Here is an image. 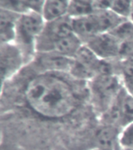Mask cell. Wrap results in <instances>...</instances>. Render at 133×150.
<instances>
[{
    "mask_svg": "<svg viewBox=\"0 0 133 150\" xmlns=\"http://www.w3.org/2000/svg\"><path fill=\"white\" fill-rule=\"evenodd\" d=\"M69 1L68 0H48L44 1L41 15L44 21L52 22L68 16Z\"/></svg>",
    "mask_w": 133,
    "mask_h": 150,
    "instance_id": "8fae6325",
    "label": "cell"
},
{
    "mask_svg": "<svg viewBox=\"0 0 133 150\" xmlns=\"http://www.w3.org/2000/svg\"><path fill=\"white\" fill-rule=\"evenodd\" d=\"M45 26L41 13L30 11L20 14L16 24L14 43L22 52L26 63L34 59L37 40Z\"/></svg>",
    "mask_w": 133,
    "mask_h": 150,
    "instance_id": "7a4b0ae2",
    "label": "cell"
},
{
    "mask_svg": "<svg viewBox=\"0 0 133 150\" xmlns=\"http://www.w3.org/2000/svg\"><path fill=\"white\" fill-rule=\"evenodd\" d=\"M73 33L72 19L69 16L52 22H45L44 30L37 40V53L52 52L56 42Z\"/></svg>",
    "mask_w": 133,
    "mask_h": 150,
    "instance_id": "277c9868",
    "label": "cell"
},
{
    "mask_svg": "<svg viewBox=\"0 0 133 150\" xmlns=\"http://www.w3.org/2000/svg\"><path fill=\"white\" fill-rule=\"evenodd\" d=\"M24 95L34 112L50 120L66 117L79 103L72 85L60 74L40 73L28 82Z\"/></svg>",
    "mask_w": 133,
    "mask_h": 150,
    "instance_id": "6da1fadb",
    "label": "cell"
},
{
    "mask_svg": "<svg viewBox=\"0 0 133 150\" xmlns=\"http://www.w3.org/2000/svg\"><path fill=\"white\" fill-rule=\"evenodd\" d=\"M125 150H133V149H125Z\"/></svg>",
    "mask_w": 133,
    "mask_h": 150,
    "instance_id": "44dd1931",
    "label": "cell"
},
{
    "mask_svg": "<svg viewBox=\"0 0 133 150\" xmlns=\"http://www.w3.org/2000/svg\"><path fill=\"white\" fill-rule=\"evenodd\" d=\"M93 103L104 112L114 103L124 88L118 74L100 75L89 81Z\"/></svg>",
    "mask_w": 133,
    "mask_h": 150,
    "instance_id": "3957f363",
    "label": "cell"
},
{
    "mask_svg": "<svg viewBox=\"0 0 133 150\" xmlns=\"http://www.w3.org/2000/svg\"><path fill=\"white\" fill-rule=\"evenodd\" d=\"M34 59L37 61V66L41 69V73L60 74H69L73 63L72 58L64 56L55 52L37 53Z\"/></svg>",
    "mask_w": 133,
    "mask_h": 150,
    "instance_id": "52a82bcc",
    "label": "cell"
},
{
    "mask_svg": "<svg viewBox=\"0 0 133 150\" xmlns=\"http://www.w3.org/2000/svg\"><path fill=\"white\" fill-rule=\"evenodd\" d=\"M95 12L93 1H70L68 9V16L71 19L89 16Z\"/></svg>",
    "mask_w": 133,
    "mask_h": 150,
    "instance_id": "5bb4252c",
    "label": "cell"
},
{
    "mask_svg": "<svg viewBox=\"0 0 133 150\" xmlns=\"http://www.w3.org/2000/svg\"><path fill=\"white\" fill-rule=\"evenodd\" d=\"M110 33L119 42H122L133 36V23L128 19H125Z\"/></svg>",
    "mask_w": 133,
    "mask_h": 150,
    "instance_id": "9a60e30c",
    "label": "cell"
},
{
    "mask_svg": "<svg viewBox=\"0 0 133 150\" xmlns=\"http://www.w3.org/2000/svg\"><path fill=\"white\" fill-rule=\"evenodd\" d=\"M133 58V36L121 42L118 60Z\"/></svg>",
    "mask_w": 133,
    "mask_h": 150,
    "instance_id": "ac0fdd59",
    "label": "cell"
},
{
    "mask_svg": "<svg viewBox=\"0 0 133 150\" xmlns=\"http://www.w3.org/2000/svg\"><path fill=\"white\" fill-rule=\"evenodd\" d=\"M72 23L73 32L84 44L96 35L101 34L93 13L83 17L72 19Z\"/></svg>",
    "mask_w": 133,
    "mask_h": 150,
    "instance_id": "9c48e42d",
    "label": "cell"
},
{
    "mask_svg": "<svg viewBox=\"0 0 133 150\" xmlns=\"http://www.w3.org/2000/svg\"><path fill=\"white\" fill-rule=\"evenodd\" d=\"M85 45L100 59L118 60L121 42L110 32L96 35Z\"/></svg>",
    "mask_w": 133,
    "mask_h": 150,
    "instance_id": "5b68a950",
    "label": "cell"
},
{
    "mask_svg": "<svg viewBox=\"0 0 133 150\" xmlns=\"http://www.w3.org/2000/svg\"><path fill=\"white\" fill-rule=\"evenodd\" d=\"M119 146L121 150L133 149V122L121 128L119 136Z\"/></svg>",
    "mask_w": 133,
    "mask_h": 150,
    "instance_id": "2e32d148",
    "label": "cell"
},
{
    "mask_svg": "<svg viewBox=\"0 0 133 150\" xmlns=\"http://www.w3.org/2000/svg\"><path fill=\"white\" fill-rule=\"evenodd\" d=\"M22 52L14 42L1 44V76L2 84L26 64Z\"/></svg>",
    "mask_w": 133,
    "mask_h": 150,
    "instance_id": "8992f818",
    "label": "cell"
},
{
    "mask_svg": "<svg viewBox=\"0 0 133 150\" xmlns=\"http://www.w3.org/2000/svg\"><path fill=\"white\" fill-rule=\"evenodd\" d=\"M121 128L111 124H101L95 134L96 147L106 150H121L119 136Z\"/></svg>",
    "mask_w": 133,
    "mask_h": 150,
    "instance_id": "ba28073f",
    "label": "cell"
},
{
    "mask_svg": "<svg viewBox=\"0 0 133 150\" xmlns=\"http://www.w3.org/2000/svg\"><path fill=\"white\" fill-rule=\"evenodd\" d=\"M83 45V42L73 33L56 42L52 52L73 59Z\"/></svg>",
    "mask_w": 133,
    "mask_h": 150,
    "instance_id": "4fadbf2b",
    "label": "cell"
},
{
    "mask_svg": "<svg viewBox=\"0 0 133 150\" xmlns=\"http://www.w3.org/2000/svg\"><path fill=\"white\" fill-rule=\"evenodd\" d=\"M132 1H111L110 10L123 19H128L130 16Z\"/></svg>",
    "mask_w": 133,
    "mask_h": 150,
    "instance_id": "e0dca14e",
    "label": "cell"
},
{
    "mask_svg": "<svg viewBox=\"0 0 133 150\" xmlns=\"http://www.w3.org/2000/svg\"><path fill=\"white\" fill-rule=\"evenodd\" d=\"M0 38L1 44L14 42L16 24L20 14L8 9H0Z\"/></svg>",
    "mask_w": 133,
    "mask_h": 150,
    "instance_id": "30bf717a",
    "label": "cell"
},
{
    "mask_svg": "<svg viewBox=\"0 0 133 150\" xmlns=\"http://www.w3.org/2000/svg\"><path fill=\"white\" fill-rule=\"evenodd\" d=\"M116 103L122 128L131 122H133V96L123 88L116 98Z\"/></svg>",
    "mask_w": 133,
    "mask_h": 150,
    "instance_id": "7c38bea8",
    "label": "cell"
},
{
    "mask_svg": "<svg viewBox=\"0 0 133 150\" xmlns=\"http://www.w3.org/2000/svg\"><path fill=\"white\" fill-rule=\"evenodd\" d=\"M92 150H106V149H98V148H94Z\"/></svg>",
    "mask_w": 133,
    "mask_h": 150,
    "instance_id": "ffe728a7",
    "label": "cell"
},
{
    "mask_svg": "<svg viewBox=\"0 0 133 150\" xmlns=\"http://www.w3.org/2000/svg\"><path fill=\"white\" fill-rule=\"evenodd\" d=\"M128 20L133 23V1H132V9H131L130 16H129V18Z\"/></svg>",
    "mask_w": 133,
    "mask_h": 150,
    "instance_id": "d6986e66",
    "label": "cell"
}]
</instances>
